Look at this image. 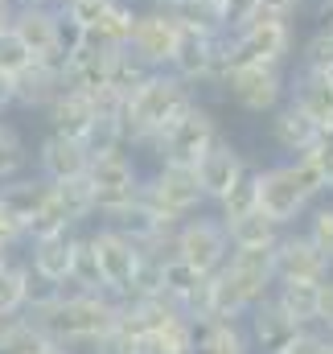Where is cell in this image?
I'll return each mask as SVG.
<instances>
[{
  "mask_svg": "<svg viewBox=\"0 0 333 354\" xmlns=\"http://www.w3.org/2000/svg\"><path fill=\"white\" fill-rule=\"evenodd\" d=\"M86 243H91V252H95V260H99V272H103V284H107V292L115 297V301H128L132 297V284H136V272H140V260H144V252L120 231V227H111V223H103L99 231H91L86 235Z\"/></svg>",
  "mask_w": 333,
  "mask_h": 354,
  "instance_id": "10",
  "label": "cell"
},
{
  "mask_svg": "<svg viewBox=\"0 0 333 354\" xmlns=\"http://www.w3.org/2000/svg\"><path fill=\"white\" fill-rule=\"evenodd\" d=\"M37 174L46 181H70V177H86V165H91V149L75 136H62V132H46L37 153Z\"/></svg>",
  "mask_w": 333,
  "mask_h": 354,
  "instance_id": "17",
  "label": "cell"
},
{
  "mask_svg": "<svg viewBox=\"0 0 333 354\" xmlns=\"http://www.w3.org/2000/svg\"><path fill=\"white\" fill-rule=\"evenodd\" d=\"M33 62H37V58L25 50V41H21L12 29H8V33H0V71H4V75H12V79H17V75H21L25 66H33Z\"/></svg>",
  "mask_w": 333,
  "mask_h": 354,
  "instance_id": "40",
  "label": "cell"
},
{
  "mask_svg": "<svg viewBox=\"0 0 333 354\" xmlns=\"http://www.w3.org/2000/svg\"><path fill=\"white\" fill-rule=\"evenodd\" d=\"M301 66H333V25H317V33L301 46Z\"/></svg>",
  "mask_w": 333,
  "mask_h": 354,
  "instance_id": "38",
  "label": "cell"
},
{
  "mask_svg": "<svg viewBox=\"0 0 333 354\" xmlns=\"http://www.w3.org/2000/svg\"><path fill=\"white\" fill-rule=\"evenodd\" d=\"M75 231H58V235H41V239H25L29 248V272L41 288H70V268H75Z\"/></svg>",
  "mask_w": 333,
  "mask_h": 354,
  "instance_id": "16",
  "label": "cell"
},
{
  "mask_svg": "<svg viewBox=\"0 0 333 354\" xmlns=\"http://www.w3.org/2000/svg\"><path fill=\"white\" fill-rule=\"evenodd\" d=\"M251 210H259V206H255V169H251L239 185H231V194L218 202V218L231 223V218H243Z\"/></svg>",
  "mask_w": 333,
  "mask_h": 354,
  "instance_id": "37",
  "label": "cell"
},
{
  "mask_svg": "<svg viewBox=\"0 0 333 354\" xmlns=\"http://www.w3.org/2000/svg\"><path fill=\"white\" fill-rule=\"evenodd\" d=\"M33 297V272L25 260H12V256H0V317H17L25 313Z\"/></svg>",
  "mask_w": 333,
  "mask_h": 354,
  "instance_id": "29",
  "label": "cell"
},
{
  "mask_svg": "<svg viewBox=\"0 0 333 354\" xmlns=\"http://www.w3.org/2000/svg\"><path fill=\"white\" fill-rule=\"evenodd\" d=\"M177 41H181V21L169 8H161V4H140L128 54L140 58L149 71H169V62L177 54Z\"/></svg>",
  "mask_w": 333,
  "mask_h": 354,
  "instance_id": "12",
  "label": "cell"
},
{
  "mask_svg": "<svg viewBox=\"0 0 333 354\" xmlns=\"http://www.w3.org/2000/svg\"><path fill=\"white\" fill-rule=\"evenodd\" d=\"M41 115L50 120V132L75 136V140H86V132H91V128H95V120H99L95 99L83 95V91H70V87L58 91V99H54Z\"/></svg>",
  "mask_w": 333,
  "mask_h": 354,
  "instance_id": "23",
  "label": "cell"
},
{
  "mask_svg": "<svg viewBox=\"0 0 333 354\" xmlns=\"http://www.w3.org/2000/svg\"><path fill=\"white\" fill-rule=\"evenodd\" d=\"M144 202H153L165 218L181 223L189 214H198L206 206V194L198 185L193 165H173V161H157L153 174H144V189H140Z\"/></svg>",
  "mask_w": 333,
  "mask_h": 354,
  "instance_id": "8",
  "label": "cell"
},
{
  "mask_svg": "<svg viewBox=\"0 0 333 354\" xmlns=\"http://www.w3.org/2000/svg\"><path fill=\"white\" fill-rule=\"evenodd\" d=\"M222 95L243 107L247 115H272L284 99H288V79L284 66H263V62H239L227 71Z\"/></svg>",
  "mask_w": 333,
  "mask_h": 354,
  "instance_id": "9",
  "label": "cell"
},
{
  "mask_svg": "<svg viewBox=\"0 0 333 354\" xmlns=\"http://www.w3.org/2000/svg\"><path fill=\"white\" fill-rule=\"evenodd\" d=\"M317 25H333V0H317Z\"/></svg>",
  "mask_w": 333,
  "mask_h": 354,
  "instance_id": "49",
  "label": "cell"
},
{
  "mask_svg": "<svg viewBox=\"0 0 333 354\" xmlns=\"http://www.w3.org/2000/svg\"><path fill=\"white\" fill-rule=\"evenodd\" d=\"M144 354H198V338H193V322L189 317H173L157 334L144 338Z\"/></svg>",
  "mask_w": 333,
  "mask_h": 354,
  "instance_id": "32",
  "label": "cell"
},
{
  "mask_svg": "<svg viewBox=\"0 0 333 354\" xmlns=\"http://www.w3.org/2000/svg\"><path fill=\"white\" fill-rule=\"evenodd\" d=\"M62 87H66V83H62V66H54V62H33V66H25V71L12 79V107H21V111H46V107L58 99Z\"/></svg>",
  "mask_w": 333,
  "mask_h": 354,
  "instance_id": "21",
  "label": "cell"
},
{
  "mask_svg": "<svg viewBox=\"0 0 333 354\" xmlns=\"http://www.w3.org/2000/svg\"><path fill=\"white\" fill-rule=\"evenodd\" d=\"M70 288H79V292H107V284H103V272H99V260H95V252H91L86 235H79V239H75ZM107 297H111V292H107Z\"/></svg>",
  "mask_w": 333,
  "mask_h": 354,
  "instance_id": "35",
  "label": "cell"
},
{
  "mask_svg": "<svg viewBox=\"0 0 333 354\" xmlns=\"http://www.w3.org/2000/svg\"><path fill=\"white\" fill-rule=\"evenodd\" d=\"M86 181L95 194V214L103 223H111L115 214H124L140 189H144V169L132 157V149H111V153H95L86 165Z\"/></svg>",
  "mask_w": 333,
  "mask_h": 354,
  "instance_id": "3",
  "label": "cell"
},
{
  "mask_svg": "<svg viewBox=\"0 0 333 354\" xmlns=\"http://www.w3.org/2000/svg\"><path fill=\"white\" fill-rule=\"evenodd\" d=\"M222 132H218V120H214V111L206 107V103H189L173 124H169L165 132L157 136V145H153V153H157V161H173V165H198V157L218 140Z\"/></svg>",
  "mask_w": 333,
  "mask_h": 354,
  "instance_id": "5",
  "label": "cell"
},
{
  "mask_svg": "<svg viewBox=\"0 0 333 354\" xmlns=\"http://www.w3.org/2000/svg\"><path fill=\"white\" fill-rule=\"evenodd\" d=\"M301 4H305V0H259V12H272V17H288V21H296Z\"/></svg>",
  "mask_w": 333,
  "mask_h": 354,
  "instance_id": "46",
  "label": "cell"
},
{
  "mask_svg": "<svg viewBox=\"0 0 333 354\" xmlns=\"http://www.w3.org/2000/svg\"><path fill=\"white\" fill-rule=\"evenodd\" d=\"M25 317H33L58 346H91L103 338L115 317L120 301L107 292H79V288H41L33 284V297L25 305Z\"/></svg>",
  "mask_w": 333,
  "mask_h": 354,
  "instance_id": "1",
  "label": "cell"
},
{
  "mask_svg": "<svg viewBox=\"0 0 333 354\" xmlns=\"http://www.w3.org/2000/svg\"><path fill=\"white\" fill-rule=\"evenodd\" d=\"M91 351H95V354H144V342H140L136 334H128V330L111 326L103 338H95V342H91Z\"/></svg>",
  "mask_w": 333,
  "mask_h": 354,
  "instance_id": "41",
  "label": "cell"
},
{
  "mask_svg": "<svg viewBox=\"0 0 333 354\" xmlns=\"http://www.w3.org/2000/svg\"><path fill=\"white\" fill-rule=\"evenodd\" d=\"M193 174H198V185H202L206 202H214V206H218V202L231 194V185H239L251 169H247V161H243V153H239L227 136H218V140L198 157Z\"/></svg>",
  "mask_w": 333,
  "mask_h": 354,
  "instance_id": "15",
  "label": "cell"
},
{
  "mask_svg": "<svg viewBox=\"0 0 333 354\" xmlns=\"http://www.w3.org/2000/svg\"><path fill=\"white\" fill-rule=\"evenodd\" d=\"M111 4H115V0H66V4H58V12H62L70 25H79V29L86 33V29L99 25V17H103Z\"/></svg>",
  "mask_w": 333,
  "mask_h": 354,
  "instance_id": "39",
  "label": "cell"
},
{
  "mask_svg": "<svg viewBox=\"0 0 333 354\" xmlns=\"http://www.w3.org/2000/svg\"><path fill=\"white\" fill-rule=\"evenodd\" d=\"M95 218V194L86 177H70V181H54L41 214L25 227V239H41V235H58V231H75L79 223Z\"/></svg>",
  "mask_w": 333,
  "mask_h": 354,
  "instance_id": "11",
  "label": "cell"
},
{
  "mask_svg": "<svg viewBox=\"0 0 333 354\" xmlns=\"http://www.w3.org/2000/svg\"><path fill=\"white\" fill-rule=\"evenodd\" d=\"M41 4H54V8H58V4H66V0H41Z\"/></svg>",
  "mask_w": 333,
  "mask_h": 354,
  "instance_id": "50",
  "label": "cell"
},
{
  "mask_svg": "<svg viewBox=\"0 0 333 354\" xmlns=\"http://www.w3.org/2000/svg\"><path fill=\"white\" fill-rule=\"evenodd\" d=\"M173 256L177 260H185L189 268H198V272H218V268L227 264V256H231V235H227V223L218 218V214H189V218H181L177 223V231H173Z\"/></svg>",
  "mask_w": 333,
  "mask_h": 354,
  "instance_id": "7",
  "label": "cell"
},
{
  "mask_svg": "<svg viewBox=\"0 0 333 354\" xmlns=\"http://www.w3.org/2000/svg\"><path fill=\"white\" fill-rule=\"evenodd\" d=\"M0 322H4V317H0Z\"/></svg>",
  "mask_w": 333,
  "mask_h": 354,
  "instance_id": "52",
  "label": "cell"
},
{
  "mask_svg": "<svg viewBox=\"0 0 333 354\" xmlns=\"http://www.w3.org/2000/svg\"><path fill=\"white\" fill-rule=\"evenodd\" d=\"M317 330L333 334V276L321 280V301H317Z\"/></svg>",
  "mask_w": 333,
  "mask_h": 354,
  "instance_id": "45",
  "label": "cell"
},
{
  "mask_svg": "<svg viewBox=\"0 0 333 354\" xmlns=\"http://www.w3.org/2000/svg\"><path fill=\"white\" fill-rule=\"evenodd\" d=\"M255 206H259V214H267L276 227H292L296 218L309 214L313 194L301 185L292 161H280V165L255 169Z\"/></svg>",
  "mask_w": 333,
  "mask_h": 354,
  "instance_id": "6",
  "label": "cell"
},
{
  "mask_svg": "<svg viewBox=\"0 0 333 354\" xmlns=\"http://www.w3.org/2000/svg\"><path fill=\"white\" fill-rule=\"evenodd\" d=\"M317 132H321V124H317L301 103H292V99H284V103L272 111V140H276V149L288 153V157L309 153L313 140H317Z\"/></svg>",
  "mask_w": 333,
  "mask_h": 354,
  "instance_id": "20",
  "label": "cell"
},
{
  "mask_svg": "<svg viewBox=\"0 0 333 354\" xmlns=\"http://www.w3.org/2000/svg\"><path fill=\"white\" fill-rule=\"evenodd\" d=\"M161 8H169L185 29H206V33H222V21H218V8L214 0H165Z\"/></svg>",
  "mask_w": 333,
  "mask_h": 354,
  "instance_id": "34",
  "label": "cell"
},
{
  "mask_svg": "<svg viewBox=\"0 0 333 354\" xmlns=\"http://www.w3.org/2000/svg\"><path fill=\"white\" fill-rule=\"evenodd\" d=\"M280 231H284V227H276V223H272L267 214H259V210H251L243 218H231V223H227L231 248H276Z\"/></svg>",
  "mask_w": 333,
  "mask_h": 354,
  "instance_id": "31",
  "label": "cell"
},
{
  "mask_svg": "<svg viewBox=\"0 0 333 354\" xmlns=\"http://www.w3.org/2000/svg\"><path fill=\"white\" fill-rule=\"evenodd\" d=\"M12 8H17V0H0V33L12 29Z\"/></svg>",
  "mask_w": 333,
  "mask_h": 354,
  "instance_id": "48",
  "label": "cell"
},
{
  "mask_svg": "<svg viewBox=\"0 0 333 354\" xmlns=\"http://www.w3.org/2000/svg\"><path fill=\"white\" fill-rule=\"evenodd\" d=\"M272 264H276V280H325L333 276V260L305 235V231H280L276 248H272Z\"/></svg>",
  "mask_w": 333,
  "mask_h": 354,
  "instance_id": "14",
  "label": "cell"
},
{
  "mask_svg": "<svg viewBox=\"0 0 333 354\" xmlns=\"http://www.w3.org/2000/svg\"><path fill=\"white\" fill-rule=\"evenodd\" d=\"M214 8H218V21H222V33H231V29H239V25H247L251 17L259 12V0H214Z\"/></svg>",
  "mask_w": 333,
  "mask_h": 354,
  "instance_id": "42",
  "label": "cell"
},
{
  "mask_svg": "<svg viewBox=\"0 0 333 354\" xmlns=\"http://www.w3.org/2000/svg\"><path fill=\"white\" fill-rule=\"evenodd\" d=\"M280 354H333V334L317 330V326H309V330H301V334H296Z\"/></svg>",
  "mask_w": 333,
  "mask_h": 354,
  "instance_id": "43",
  "label": "cell"
},
{
  "mask_svg": "<svg viewBox=\"0 0 333 354\" xmlns=\"http://www.w3.org/2000/svg\"><path fill=\"white\" fill-rule=\"evenodd\" d=\"M227 41V62H263V66H288L292 50H296V25L288 17H272V12H255L247 25L222 33Z\"/></svg>",
  "mask_w": 333,
  "mask_h": 354,
  "instance_id": "4",
  "label": "cell"
},
{
  "mask_svg": "<svg viewBox=\"0 0 333 354\" xmlns=\"http://www.w3.org/2000/svg\"><path fill=\"white\" fill-rule=\"evenodd\" d=\"M21 243H25V227H21V223H12V218L0 210V256H12Z\"/></svg>",
  "mask_w": 333,
  "mask_h": 354,
  "instance_id": "44",
  "label": "cell"
},
{
  "mask_svg": "<svg viewBox=\"0 0 333 354\" xmlns=\"http://www.w3.org/2000/svg\"><path fill=\"white\" fill-rule=\"evenodd\" d=\"M149 75H153V71H149L140 58H132L128 50H115V58H111V75H107V91H115V95L128 103L136 91L144 87Z\"/></svg>",
  "mask_w": 333,
  "mask_h": 354,
  "instance_id": "33",
  "label": "cell"
},
{
  "mask_svg": "<svg viewBox=\"0 0 333 354\" xmlns=\"http://www.w3.org/2000/svg\"><path fill=\"white\" fill-rule=\"evenodd\" d=\"M305 235L333 260V202H313L305 214Z\"/></svg>",
  "mask_w": 333,
  "mask_h": 354,
  "instance_id": "36",
  "label": "cell"
},
{
  "mask_svg": "<svg viewBox=\"0 0 333 354\" xmlns=\"http://www.w3.org/2000/svg\"><path fill=\"white\" fill-rule=\"evenodd\" d=\"M54 346L58 342L33 317H25V313L0 322V354H50Z\"/></svg>",
  "mask_w": 333,
  "mask_h": 354,
  "instance_id": "28",
  "label": "cell"
},
{
  "mask_svg": "<svg viewBox=\"0 0 333 354\" xmlns=\"http://www.w3.org/2000/svg\"><path fill=\"white\" fill-rule=\"evenodd\" d=\"M50 189H54V181H46L37 169H33V174L12 177V181H0V210H4L12 223L29 227V223L41 214V206H46Z\"/></svg>",
  "mask_w": 333,
  "mask_h": 354,
  "instance_id": "19",
  "label": "cell"
},
{
  "mask_svg": "<svg viewBox=\"0 0 333 354\" xmlns=\"http://www.w3.org/2000/svg\"><path fill=\"white\" fill-rule=\"evenodd\" d=\"M173 317H185V313H181L169 297H128V301H120L115 326L128 330V334H136V338L144 342L149 334H157V330L169 326Z\"/></svg>",
  "mask_w": 333,
  "mask_h": 354,
  "instance_id": "22",
  "label": "cell"
},
{
  "mask_svg": "<svg viewBox=\"0 0 333 354\" xmlns=\"http://www.w3.org/2000/svg\"><path fill=\"white\" fill-rule=\"evenodd\" d=\"M193 99H198V91L189 87L181 75L153 71L144 79V87L124 103V140H128V149H149L153 153L157 136L165 132Z\"/></svg>",
  "mask_w": 333,
  "mask_h": 354,
  "instance_id": "2",
  "label": "cell"
},
{
  "mask_svg": "<svg viewBox=\"0 0 333 354\" xmlns=\"http://www.w3.org/2000/svg\"><path fill=\"white\" fill-rule=\"evenodd\" d=\"M198 354H251V334L243 322H193Z\"/></svg>",
  "mask_w": 333,
  "mask_h": 354,
  "instance_id": "27",
  "label": "cell"
},
{
  "mask_svg": "<svg viewBox=\"0 0 333 354\" xmlns=\"http://www.w3.org/2000/svg\"><path fill=\"white\" fill-rule=\"evenodd\" d=\"M305 326H296L280 305L276 297H263L259 305L247 309V334H251V346H259L263 354H280Z\"/></svg>",
  "mask_w": 333,
  "mask_h": 354,
  "instance_id": "18",
  "label": "cell"
},
{
  "mask_svg": "<svg viewBox=\"0 0 333 354\" xmlns=\"http://www.w3.org/2000/svg\"><path fill=\"white\" fill-rule=\"evenodd\" d=\"M272 297L296 326H305V330L317 326V301H321V284L317 280H276Z\"/></svg>",
  "mask_w": 333,
  "mask_h": 354,
  "instance_id": "26",
  "label": "cell"
},
{
  "mask_svg": "<svg viewBox=\"0 0 333 354\" xmlns=\"http://www.w3.org/2000/svg\"><path fill=\"white\" fill-rule=\"evenodd\" d=\"M136 12H140L136 0H115V4L99 17V25L86 29V41L99 46V50H128V41H132V25H136Z\"/></svg>",
  "mask_w": 333,
  "mask_h": 354,
  "instance_id": "25",
  "label": "cell"
},
{
  "mask_svg": "<svg viewBox=\"0 0 333 354\" xmlns=\"http://www.w3.org/2000/svg\"><path fill=\"white\" fill-rule=\"evenodd\" d=\"M288 99L301 103L317 124H333V79L317 66H301L288 83Z\"/></svg>",
  "mask_w": 333,
  "mask_h": 354,
  "instance_id": "24",
  "label": "cell"
},
{
  "mask_svg": "<svg viewBox=\"0 0 333 354\" xmlns=\"http://www.w3.org/2000/svg\"><path fill=\"white\" fill-rule=\"evenodd\" d=\"M12 33L25 41V50H29L37 62L62 66V17H58L54 4L17 0V8H12Z\"/></svg>",
  "mask_w": 333,
  "mask_h": 354,
  "instance_id": "13",
  "label": "cell"
},
{
  "mask_svg": "<svg viewBox=\"0 0 333 354\" xmlns=\"http://www.w3.org/2000/svg\"><path fill=\"white\" fill-rule=\"evenodd\" d=\"M8 111H12V75L0 71V115H8Z\"/></svg>",
  "mask_w": 333,
  "mask_h": 354,
  "instance_id": "47",
  "label": "cell"
},
{
  "mask_svg": "<svg viewBox=\"0 0 333 354\" xmlns=\"http://www.w3.org/2000/svg\"><path fill=\"white\" fill-rule=\"evenodd\" d=\"M140 4H165V0H140Z\"/></svg>",
  "mask_w": 333,
  "mask_h": 354,
  "instance_id": "51",
  "label": "cell"
},
{
  "mask_svg": "<svg viewBox=\"0 0 333 354\" xmlns=\"http://www.w3.org/2000/svg\"><path fill=\"white\" fill-rule=\"evenodd\" d=\"M33 169V149L29 140L17 132V124H8L0 115V181H12V177L29 174Z\"/></svg>",
  "mask_w": 333,
  "mask_h": 354,
  "instance_id": "30",
  "label": "cell"
}]
</instances>
